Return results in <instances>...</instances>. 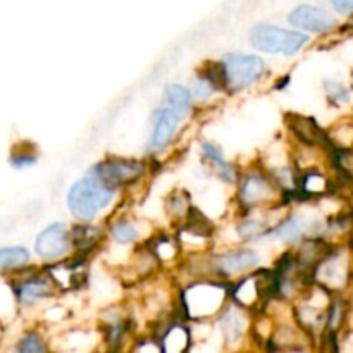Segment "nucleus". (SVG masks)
Here are the masks:
<instances>
[{"label":"nucleus","instance_id":"1","mask_svg":"<svg viewBox=\"0 0 353 353\" xmlns=\"http://www.w3.org/2000/svg\"><path fill=\"white\" fill-rule=\"evenodd\" d=\"M114 190L107 188L102 181L90 169L85 178L78 179L69 188L68 209L78 221L88 223L95 219L110 202H112Z\"/></svg>","mask_w":353,"mask_h":353},{"label":"nucleus","instance_id":"2","mask_svg":"<svg viewBox=\"0 0 353 353\" xmlns=\"http://www.w3.org/2000/svg\"><path fill=\"white\" fill-rule=\"evenodd\" d=\"M250 41L259 52L293 55L309 43V37L300 31H290L272 24H259L252 30Z\"/></svg>","mask_w":353,"mask_h":353},{"label":"nucleus","instance_id":"3","mask_svg":"<svg viewBox=\"0 0 353 353\" xmlns=\"http://www.w3.org/2000/svg\"><path fill=\"white\" fill-rule=\"evenodd\" d=\"M226 69L228 86L231 90H241L254 85L264 74L265 64L257 55L228 54L223 61Z\"/></svg>","mask_w":353,"mask_h":353},{"label":"nucleus","instance_id":"4","mask_svg":"<svg viewBox=\"0 0 353 353\" xmlns=\"http://www.w3.org/2000/svg\"><path fill=\"white\" fill-rule=\"evenodd\" d=\"M226 290L221 285H195L183 295V305L192 317H209L223 307Z\"/></svg>","mask_w":353,"mask_h":353},{"label":"nucleus","instance_id":"5","mask_svg":"<svg viewBox=\"0 0 353 353\" xmlns=\"http://www.w3.org/2000/svg\"><path fill=\"white\" fill-rule=\"evenodd\" d=\"M92 171L97 178L110 190H117L124 185L137 181L143 174L145 168L138 161H123V159H110L93 165Z\"/></svg>","mask_w":353,"mask_h":353},{"label":"nucleus","instance_id":"6","mask_svg":"<svg viewBox=\"0 0 353 353\" xmlns=\"http://www.w3.org/2000/svg\"><path fill=\"white\" fill-rule=\"evenodd\" d=\"M69 238L71 233L68 231V226L64 223H54L38 234L34 241V252L43 261L61 259L69 250Z\"/></svg>","mask_w":353,"mask_h":353},{"label":"nucleus","instance_id":"7","mask_svg":"<svg viewBox=\"0 0 353 353\" xmlns=\"http://www.w3.org/2000/svg\"><path fill=\"white\" fill-rule=\"evenodd\" d=\"M293 26L310 33H326L336 26V21L324 9L314 6H299L288 17Z\"/></svg>","mask_w":353,"mask_h":353},{"label":"nucleus","instance_id":"8","mask_svg":"<svg viewBox=\"0 0 353 353\" xmlns=\"http://www.w3.org/2000/svg\"><path fill=\"white\" fill-rule=\"evenodd\" d=\"M179 117L172 112L168 107H159L152 114V137L148 141V152H159L171 141L174 137L176 130H178Z\"/></svg>","mask_w":353,"mask_h":353},{"label":"nucleus","instance_id":"9","mask_svg":"<svg viewBox=\"0 0 353 353\" xmlns=\"http://www.w3.org/2000/svg\"><path fill=\"white\" fill-rule=\"evenodd\" d=\"M276 188L265 176L250 174L240 186V202L245 207H257L274 199Z\"/></svg>","mask_w":353,"mask_h":353},{"label":"nucleus","instance_id":"10","mask_svg":"<svg viewBox=\"0 0 353 353\" xmlns=\"http://www.w3.org/2000/svg\"><path fill=\"white\" fill-rule=\"evenodd\" d=\"M259 261L261 257L257 252L250 250V248H240V250H231L219 255L216 261V268L223 276H240L257 268Z\"/></svg>","mask_w":353,"mask_h":353},{"label":"nucleus","instance_id":"11","mask_svg":"<svg viewBox=\"0 0 353 353\" xmlns=\"http://www.w3.org/2000/svg\"><path fill=\"white\" fill-rule=\"evenodd\" d=\"M347 272L343 255L333 254L317 264L316 279H319L321 286L326 290H343L347 285Z\"/></svg>","mask_w":353,"mask_h":353},{"label":"nucleus","instance_id":"12","mask_svg":"<svg viewBox=\"0 0 353 353\" xmlns=\"http://www.w3.org/2000/svg\"><path fill=\"white\" fill-rule=\"evenodd\" d=\"M52 293V281L47 276H31V278L24 279L21 285H17L16 295L17 300L24 305H31L37 303L38 300H43L50 296Z\"/></svg>","mask_w":353,"mask_h":353},{"label":"nucleus","instance_id":"13","mask_svg":"<svg viewBox=\"0 0 353 353\" xmlns=\"http://www.w3.org/2000/svg\"><path fill=\"white\" fill-rule=\"evenodd\" d=\"M164 102L168 109H171L181 119L192 109L193 95L188 88L181 85H169L164 90Z\"/></svg>","mask_w":353,"mask_h":353},{"label":"nucleus","instance_id":"14","mask_svg":"<svg viewBox=\"0 0 353 353\" xmlns=\"http://www.w3.org/2000/svg\"><path fill=\"white\" fill-rule=\"evenodd\" d=\"M317 226V223L310 224L307 221L299 219V217H288L286 221H283L278 228H274V236L283 240L285 243H296L299 240H302L303 233L307 231H312Z\"/></svg>","mask_w":353,"mask_h":353},{"label":"nucleus","instance_id":"15","mask_svg":"<svg viewBox=\"0 0 353 353\" xmlns=\"http://www.w3.org/2000/svg\"><path fill=\"white\" fill-rule=\"evenodd\" d=\"M202 154L203 157L210 162V165L216 169L221 179H224V181L228 183H233L234 179H236V171H234L233 165L224 159L223 152H221L219 147H216L214 143H203Z\"/></svg>","mask_w":353,"mask_h":353},{"label":"nucleus","instance_id":"16","mask_svg":"<svg viewBox=\"0 0 353 353\" xmlns=\"http://www.w3.org/2000/svg\"><path fill=\"white\" fill-rule=\"evenodd\" d=\"M219 326L228 343H233V341H236L238 338L243 334L245 321L243 317H241V314L231 307L230 310H226V312L223 314V317H221L219 321Z\"/></svg>","mask_w":353,"mask_h":353},{"label":"nucleus","instance_id":"17","mask_svg":"<svg viewBox=\"0 0 353 353\" xmlns=\"http://www.w3.org/2000/svg\"><path fill=\"white\" fill-rule=\"evenodd\" d=\"M30 262V252L23 247H6L0 250V265L2 271L7 272L9 269H19Z\"/></svg>","mask_w":353,"mask_h":353},{"label":"nucleus","instance_id":"18","mask_svg":"<svg viewBox=\"0 0 353 353\" xmlns=\"http://www.w3.org/2000/svg\"><path fill=\"white\" fill-rule=\"evenodd\" d=\"M100 230L99 228H93V226H78L72 230L71 233V240L79 250H90L97 245L100 238Z\"/></svg>","mask_w":353,"mask_h":353},{"label":"nucleus","instance_id":"19","mask_svg":"<svg viewBox=\"0 0 353 353\" xmlns=\"http://www.w3.org/2000/svg\"><path fill=\"white\" fill-rule=\"evenodd\" d=\"M138 234L140 233H138L134 224H131L130 221H119V223H116L112 228H110V236L121 245L133 243V241L138 238Z\"/></svg>","mask_w":353,"mask_h":353},{"label":"nucleus","instance_id":"20","mask_svg":"<svg viewBox=\"0 0 353 353\" xmlns=\"http://www.w3.org/2000/svg\"><path fill=\"white\" fill-rule=\"evenodd\" d=\"M302 190L307 195H321L327 190V179L316 171L307 172L302 178Z\"/></svg>","mask_w":353,"mask_h":353},{"label":"nucleus","instance_id":"21","mask_svg":"<svg viewBox=\"0 0 353 353\" xmlns=\"http://www.w3.org/2000/svg\"><path fill=\"white\" fill-rule=\"evenodd\" d=\"M268 230L269 226L264 223V221L250 217V219H245L243 223L240 224V228H238V234H240L241 238H245V240H254V238L265 234V231Z\"/></svg>","mask_w":353,"mask_h":353},{"label":"nucleus","instance_id":"22","mask_svg":"<svg viewBox=\"0 0 353 353\" xmlns=\"http://www.w3.org/2000/svg\"><path fill=\"white\" fill-rule=\"evenodd\" d=\"M14 353H45V345L38 334L30 333L17 341Z\"/></svg>","mask_w":353,"mask_h":353},{"label":"nucleus","instance_id":"23","mask_svg":"<svg viewBox=\"0 0 353 353\" xmlns=\"http://www.w3.org/2000/svg\"><path fill=\"white\" fill-rule=\"evenodd\" d=\"M345 314H347V305L343 300H333L330 305V312H327V323H330L331 330L336 331L340 327V324L345 321Z\"/></svg>","mask_w":353,"mask_h":353},{"label":"nucleus","instance_id":"24","mask_svg":"<svg viewBox=\"0 0 353 353\" xmlns=\"http://www.w3.org/2000/svg\"><path fill=\"white\" fill-rule=\"evenodd\" d=\"M326 90H327V93H330V99L334 100V102L345 103V102H348V100H350V92H348V90L345 88L341 83L327 81L326 83Z\"/></svg>","mask_w":353,"mask_h":353},{"label":"nucleus","instance_id":"25","mask_svg":"<svg viewBox=\"0 0 353 353\" xmlns=\"http://www.w3.org/2000/svg\"><path fill=\"white\" fill-rule=\"evenodd\" d=\"M10 162H12V168L23 169L33 165L34 162H37V157H34L33 154H30V152H21V154L16 152V154L12 155V159H10Z\"/></svg>","mask_w":353,"mask_h":353},{"label":"nucleus","instance_id":"26","mask_svg":"<svg viewBox=\"0 0 353 353\" xmlns=\"http://www.w3.org/2000/svg\"><path fill=\"white\" fill-rule=\"evenodd\" d=\"M168 207H169V210H171V212H174L176 216H178V214H183L186 209H188V202H183V195H181V193H178V195L171 196Z\"/></svg>","mask_w":353,"mask_h":353},{"label":"nucleus","instance_id":"27","mask_svg":"<svg viewBox=\"0 0 353 353\" xmlns=\"http://www.w3.org/2000/svg\"><path fill=\"white\" fill-rule=\"evenodd\" d=\"M336 12L340 14H352L353 12V0H331Z\"/></svg>","mask_w":353,"mask_h":353}]
</instances>
